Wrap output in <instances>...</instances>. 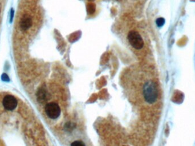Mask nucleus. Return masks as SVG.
Masks as SVG:
<instances>
[{
	"label": "nucleus",
	"instance_id": "f03ea898",
	"mask_svg": "<svg viewBox=\"0 0 195 146\" xmlns=\"http://www.w3.org/2000/svg\"><path fill=\"white\" fill-rule=\"evenodd\" d=\"M130 45L136 50H140L144 46V41L139 33L132 30L129 32L127 36Z\"/></svg>",
	"mask_w": 195,
	"mask_h": 146
},
{
	"label": "nucleus",
	"instance_id": "f257e3e1",
	"mask_svg": "<svg viewBox=\"0 0 195 146\" xmlns=\"http://www.w3.org/2000/svg\"><path fill=\"white\" fill-rule=\"evenodd\" d=\"M143 95L145 100L149 104H153L158 100L159 90L158 85L153 81H149L144 83Z\"/></svg>",
	"mask_w": 195,
	"mask_h": 146
},
{
	"label": "nucleus",
	"instance_id": "7ed1b4c3",
	"mask_svg": "<svg viewBox=\"0 0 195 146\" xmlns=\"http://www.w3.org/2000/svg\"><path fill=\"white\" fill-rule=\"evenodd\" d=\"M45 113L49 118L52 119L58 118L60 115V108L55 102H50L45 106Z\"/></svg>",
	"mask_w": 195,
	"mask_h": 146
},
{
	"label": "nucleus",
	"instance_id": "20e7f679",
	"mask_svg": "<svg viewBox=\"0 0 195 146\" xmlns=\"http://www.w3.org/2000/svg\"><path fill=\"white\" fill-rule=\"evenodd\" d=\"M17 100L12 95H7L4 98L2 105L5 109L8 111H13L17 106Z\"/></svg>",
	"mask_w": 195,
	"mask_h": 146
},
{
	"label": "nucleus",
	"instance_id": "39448f33",
	"mask_svg": "<svg viewBox=\"0 0 195 146\" xmlns=\"http://www.w3.org/2000/svg\"><path fill=\"white\" fill-rule=\"evenodd\" d=\"M32 25V19L28 16H24L20 21V27L23 30H27Z\"/></svg>",
	"mask_w": 195,
	"mask_h": 146
},
{
	"label": "nucleus",
	"instance_id": "9d476101",
	"mask_svg": "<svg viewBox=\"0 0 195 146\" xmlns=\"http://www.w3.org/2000/svg\"><path fill=\"white\" fill-rule=\"evenodd\" d=\"M14 11L13 9H12L10 11V23H12L13 20V17H14Z\"/></svg>",
	"mask_w": 195,
	"mask_h": 146
},
{
	"label": "nucleus",
	"instance_id": "1a4fd4ad",
	"mask_svg": "<svg viewBox=\"0 0 195 146\" xmlns=\"http://www.w3.org/2000/svg\"><path fill=\"white\" fill-rule=\"evenodd\" d=\"M1 79H2V80L4 82H9L10 81L9 76H8L6 74H5V73H4V74L1 75Z\"/></svg>",
	"mask_w": 195,
	"mask_h": 146
},
{
	"label": "nucleus",
	"instance_id": "423d86ee",
	"mask_svg": "<svg viewBox=\"0 0 195 146\" xmlns=\"http://www.w3.org/2000/svg\"><path fill=\"white\" fill-rule=\"evenodd\" d=\"M166 23V20L164 18L160 17V18H158L156 21V25L158 26L159 27H162L164 26V25Z\"/></svg>",
	"mask_w": 195,
	"mask_h": 146
},
{
	"label": "nucleus",
	"instance_id": "9b49d317",
	"mask_svg": "<svg viewBox=\"0 0 195 146\" xmlns=\"http://www.w3.org/2000/svg\"></svg>",
	"mask_w": 195,
	"mask_h": 146
},
{
	"label": "nucleus",
	"instance_id": "0eeeda50",
	"mask_svg": "<svg viewBox=\"0 0 195 146\" xmlns=\"http://www.w3.org/2000/svg\"><path fill=\"white\" fill-rule=\"evenodd\" d=\"M45 96H46V94H45V92L44 90H41V91H39V93L38 94V100H41V101L44 100V99L46 97Z\"/></svg>",
	"mask_w": 195,
	"mask_h": 146
},
{
	"label": "nucleus",
	"instance_id": "6e6552de",
	"mask_svg": "<svg viewBox=\"0 0 195 146\" xmlns=\"http://www.w3.org/2000/svg\"><path fill=\"white\" fill-rule=\"evenodd\" d=\"M70 146H86L84 142L80 141H75L71 143Z\"/></svg>",
	"mask_w": 195,
	"mask_h": 146
}]
</instances>
